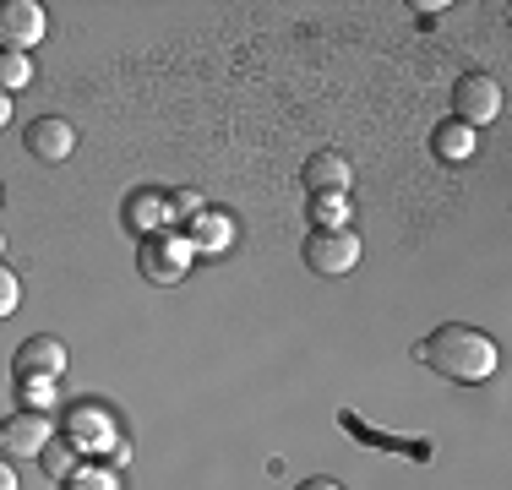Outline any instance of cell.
<instances>
[{
	"instance_id": "30bf717a",
	"label": "cell",
	"mask_w": 512,
	"mask_h": 490,
	"mask_svg": "<svg viewBox=\"0 0 512 490\" xmlns=\"http://www.w3.org/2000/svg\"><path fill=\"white\" fill-rule=\"evenodd\" d=\"M50 436H55L50 414L17 409V414H6V420H0V447H6V458H39Z\"/></svg>"
},
{
	"instance_id": "44dd1931",
	"label": "cell",
	"mask_w": 512,
	"mask_h": 490,
	"mask_svg": "<svg viewBox=\"0 0 512 490\" xmlns=\"http://www.w3.org/2000/svg\"><path fill=\"white\" fill-rule=\"evenodd\" d=\"M0 490H22V485H17V469H11V458H0Z\"/></svg>"
},
{
	"instance_id": "5b68a950",
	"label": "cell",
	"mask_w": 512,
	"mask_h": 490,
	"mask_svg": "<svg viewBox=\"0 0 512 490\" xmlns=\"http://www.w3.org/2000/svg\"><path fill=\"white\" fill-rule=\"evenodd\" d=\"M360 235L355 229H311L306 235V267L322 278H349L360 267Z\"/></svg>"
},
{
	"instance_id": "7402d4cb",
	"label": "cell",
	"mask_w": 512,
	"mask_h": 490,
	"mask_svg": "<svg viewBox=\"0 0 512 490\" xmlns=\"http://www.w3.org/2000/svg\"><path fill=\"white\" fill-rule=\"evenodd\" d=\"M300 490H344V485H338V480H306Z\"/></svg>"
},
{
	"instance_id": "6da1fadb",
	"label": "cell",
	"mask_w": 512,
	"mask_h": 490,
	"mask_svg": "<svg viewBox=\"0 0 512 490\" xmlns=\"http://www.w3.org/2000/svg\"><path fill=\"white\" fill-rule=\"evenodd\" d=\"M414 360L431 365L436 376H447V382L480 387V382H491V376H496V365H502V349H496V338L480 333V327L447 322V327H436L431 338L414 343Z\"/></svg>"
},
{
	"instance_id": "5bb4252c",
	"label": "cell",
	"mask_w": 512,
	"mask_h": 490,
	"mask_svg": "<svg viewBox=\"0 0 512 490\" xmlns=\"http://www.w3.org/2000/svg\"><path fill=\"white\" fill-rule=\"evenodd\" d=\"M311 218L316 229H355V202L349 191H311Z\"/></svg>"
},
{
	"instance_id": "d6986e66",
	"label": "cell",
	"mask_w": 512,
	"mask_h": 490,
	"mask_svg": "<svg viewBox=\"0 0 512 490\" xmlns=\"http://www.w3.org/2000/svg\"><path fill=\"white\" fill-rule=\"evenodd\" d=\"M28 82H33V60L28 55H6V49H0V88L17 93V88H28Z\"/></svg>"
},
{
	"instance_id": "9c48e42d",
	"label": "cell",
	"mask_w": 512,
	"mask_h": 490,
	"mask_svg": "<svg viewBox=\"0 0 512 490\" xmlns=\"http://www.w3.org/2000/svg\"><path fill=\"white\" fill-rule=\"evenodd\" d=\"M66 365H71L66 343L50 338V333L22 338L17 354H11V376H50V382H60V376H66Z\"/></svg>"
},
{
	"instance_id": "7c38bea8",
	"label": "cell",
	"mask_w": 512,
	"mask_h": 490,
	"mask_svg": "<svg viewBox=\"0 0 512 490\" xmlns=\"http://www.w3.org/2000/svg\"><path fill=\"white\" fill-rule=\"evenodd\" d=\"M120 218H126V229L131 235H158V229H169V218H164V191H153V186H142V191H131L126 196V207H120Z\"/></svg>"
},
{
	"instance_id": "2e32d148",
	"label": "cell",
	"mask_w": 512,
	"mask_h": 490,
	"mask_svg": "<svg viewBox=\"0 0 512 490\" xmlns=\"http://www.w3.org/2000/svg\"><path fill=\"white\" fill-rule=\"evenodd\" d=\"M60 490H120V469H109V463H99V458H82V469Z\"/></svg>"
},
{
	"instance_id": "ffe728a7",
	"label": "cell",
	"mask_w": 512,
	"mask_h": 490,
	"mask_svg": "<svg viewBox=\"0 0 512 490\" xmlns=\"http://www.w3.org/2000/svg\"><path fill=\"white\" fill-rule=\"evenodd\" d=\"M17 305H22V278L0 262V322H11V316H17Z\"/></svg>"
},
{
	"instance_id": "ba28073f",
	"label": "cell",
	"mask_w": 512,
	"mask_h": 490,
	"mask_svg": "<svg viewBox=\"0 0 512 490\" xmlns=\"http://www.w3.org/2000/svg\"><path fill=\"white\" fill-rule=\"evenodd\" d=\"M180 235H186L191 256H224L229 245L240 240V224H235V213H229V207H202V213L180 229Z\"/></svg>"
},
{
	"instance_id": "8fae6325",
	"label": "cell",
	"mask_w": 512,
	"mask_h": 490,
	"mask_svg": "<svg viewBox=\"0 0 512 490\" xmlns=\"http://www.w3.org/2000/svg\"><path fill=\"white\" fill-rule=\"evenodd\" d=\"M300 180H306L311 191H349V186H355V164H349L344 153H333V147H322V153L306 158Z\"/></svg>"
},
{
	"instance_id": "7a4b0ae2",
	"label": "cell",
	"mask_w": 512,
	"mask_h": 490,
	"mask_svg": "<svg viewBox=\"0 0 512 490\" xmlns=\"http://www.w3.org/2000/svg\"><path fill=\"white\" fill-rule=\"evenodd\" d=\"M60 436L71 441V447L82 452V458H109V452L120 447V420H115V409L99 398H82V403H71L66 414H60Z\"/></svg>"
},
{
	"instance_id": "ac0fdd59",
	"label": "cell",
	"mask_w": 512,
	"mask_h": 490,
	"mask_svg": "<svg viewBox=\"0 0 512 490\" xmlns=\"http://www.w3.org/2000/svg\"><path fill=\"white\" fill-rule=\"evenodd\" d=\"M202 196L197 191H164V218H169V229H186L191 224V218H197L202 213Z\"/></svg>"
},
{
	"instance_id": "cb8c5ba5",
	"label": "cell",
	"mask_w": 512,
	"mask_h": 490,
	"mask_svg": "<svg viewBox=\"0 0 512 490\" xmlns=\"http://www.w3.org/2000/svg\"><path fill=\"white\" fill-rule=\"evenodd\" d=\"M0 251H6V229H0Z\"/></svg>"
},
{
	"instance_id": "8992f818",
	"label": "cell",
	"mask_w": 512,
	"mask_h": 490,
	"mask_svg": "<svg viewBox=\"0 0 512 490\" xmlns=\"http://www.w3.org/2000/svg\"><path fill=\"white\" fill-rule=\"evenodd\" d=\"M44 33H50V17H44L39 0H0V49H6V55L39 49Z\"/></svg>"
},
{
	"instance_id": "e0dca14e",
	"label": "cell",
	"mask_w": 512,
	"mask_h": 490,
	"mask_svg": "<svg viewBox=\"0 0 512 490\" xmlns=\"http://www.w3.org/2000/svg\"><path fill=\"white\" fill-rule=\"evenodd\" d=\"M17 403L33 414H50L55 409V382L50 376H17Z\"/></svg>"
},
{
	"instance_id": "d4e9b609",
	"label": "cell",
	"mask_w": 512,
	"mask_h": 490,
	"mask_svg": "<svg viewBox=\"0 0 512 490\" xmlns=\"http://www.w3.org/2000/svg\"><path fill=\"white\" fill-rule=\"evenodd\" d=\"M0 196H6V186H0Z\"/></svg>"
},
{
	"instance_id": "3957f363",
	"label": "cell",
	"mask_w": 512,
	"mask_h": 490,
	"mask_svg": "<svg viewBox=\"0 0 512 490\" xmlns=\"http://www.w3.org/2000/svg\"><path fill=\"white\" fill-rule=\"evenodd\" d=\"M137 267H142V278L158 289H175L180 278L191 273V245L180 229H158V235H148L137 245Z\"/></svg>"
},
{
	"instance_id": "603a6c76",
	"label": "cell",
	"mask_w": 512,
	"mask_h": 490,
	"mask_svg": "<svg viewBox=\"0 0 512 490\" xmlns=\"http://www.w3.org/2000/svg\"><path fill=\"white\" fill-rule=\"evenodd\" d=\"M6 120H11V93L0 88V126H6Z\"/></svg>"
},
{
	"instance_id": "9a60e30c",
	"label": "cell",
	"mask_w": 512,
	"mask_h": 490,
	"mask_svg": "<svg viewBox=\"0 0 512 490\" xmlns=\"http://www.w3.org/2000/svg\"><path fill=\"white\" fill-rule=\"evenodd\" d=\"M39 463H44V474H50L55 485H66L71 474L82 469V452L71 447L66 436H50V441H44V452H39Z\"/></svg>"
},
{
	"instance_id": "4fadbf2b",
	"label": "cell",
	"mask_w": 512,
	"mask_h": 490,
	"mask_svg": "<svg viewBox=\"0 0 512 490\" xmlns=\"http://www.w3.org/2000/svg\"><path fill=\"white\" fill-rule=\"evenodd\" d=\"M431 147L447 164H463V158H474V147H480V131H469L463 120H442V126L431 131Z\"/></svg>"
},
{
	"instance_id": "52a82bcc",
	"label": "cell",
	"mask_w": 512,
	"mask_h": 490,
	"mask_svg": "<svg viewBox=\"0 0 512 490\" xmlns=\"http://www.w3.org/2000/svg\"><path fill=\"white\" fill-rule=\"evenodd\" d=\"M22 147H28V158H39V164H66V158L77 153V126H71L66 115H39L22 131Z\"/></svg>"
},
{
	"instance_id": "277c9868",
	"label": "cell",
	"mask_w": 512,
	"mask_h": 490,
	"mask_svg": "<svg viewBox=\"0 0 512 490\" xmlns=\"http://www.w3.org/2000/svg\"><path fill=\"white\" fill-rule=\"evenodd\" d=\"M502 82L491 77V71H463V77L453 82V120H463L469 131L491 126V120H502Z\"/></svg>"
}]
</instances>
